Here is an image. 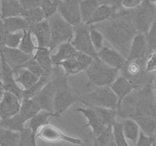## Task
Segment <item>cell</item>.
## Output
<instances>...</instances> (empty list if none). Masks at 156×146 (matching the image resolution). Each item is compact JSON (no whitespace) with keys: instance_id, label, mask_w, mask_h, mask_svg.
Here are the masks:
<instances>
[{"instance_id":"cell-11","label":"cell","mask_w":156,"mask_h":146,"mask_svg":"<svg viewBox=\"0 0 156 146\" xmlns=\"http://www.w3.org/2000/svg\"><path fill=\"white\" fill-rule=\"evenodd\" d=\"M36 138H41L44 141L51 143H57L59 141H67L75 145H84L81 139L73 138L64 134L61 129L52 125L46 124L39 129L36 134Z\"/></svg>"},{"instance_id":"cell-31","label":"cell","mask_w":156,"mask_h":146,"mask_svg":"<svg viewBox=\"0 0 156 146\" xmlns=\"http://www.w3.org/2000/svg\"><path fill=\"white\" fill-rule=\"evenodd\" d=\"M123 124V133L126 139L130 140L133 143V146L136 145L139 134H140V127L135 120L132 119H126Z\"/></svg>"},{"instance_id":"cell-20","label":"cell","mask_w":156,"mask_h":146,"mask_svg":"<svg viewBox=\"0 0 156 146\" xmlns=\"http://www.w3.org/2000/svg\"><path fill=\"white\" fill-rule=\"evenodd\" d=\"M37 41V47L49 48L51 43V29L48 19H44L39 23L29 28Z\"/></svg>"},{"instance_id":"cell-48","label":"cell","mask_w":156,"mask_h":146,"mask_svg":"<svg viewBox=\"0 0 156 146\" xmlns=\"http://www.w3.org/2000/svg\"><path fill=\"white\" fill-rule=\"evenodd\" d=\"M142 0H120V7L125 10H132L137 8Z\"/></svg>"},{"instance_id":"cell-45","label":"cell","mask_w":156,"mask_h":146,"mask_svg":"<svg viewBox=\"0 0 156 146\" xmlns=\"http://www.w3.org/2000/svg\"><path fill=\"white\" fill-rule=\"evenodd\" d=\"M154 138L151 136L145 135L142 131H140L139 139L135 146H152Z\"/></svg>"},{"instance_id":"cell-23","label":"cell","mask_w":156,"mask_h":146,"mask_svg":"<svg viewBox=\"0 0 156 146\" xmlns=\"http://www.w3.org/2000/svg\"><path fill=\"white\" fill-rule=\"evenodd\" d=\"M41 111L40 106L33 98H23L21 101L19 115L24 123L31 120Z\"/></svg>"},{"instance_id":"cell-39","label":"cell","mask_w":156,"mask_h":146,"mask_svg":"<svg viewBox=\"0 0 156 146\" xmlns=\"http://www.w3.org/2000/svg\"><path fill=\"white\" fill-rule=\"evenodd\" d=\"M61 0H41L40 8L44 12L46 18H48L58 12Z\"/></svg>"},{"instance_id":"cell-25","label":"cell","mask_w":156,"mask_h":146,"mask_svg":"<svg viewBox=\"0 0 156 146\" xmlns=\"http://www.w3.org/2000/svg\"><path fill=\"white\" fill-rule=\"evenodd\" d=\"M116 10V8L111 5H100L86 24L88 25H93L108 20L112 17Z\"/></svg>"},{"instance_id":"cell-43","label":"cell","mask_w":156,"mask_h":146,"mask_svg":"<svg viewBox=\"0 0 156 146\" xmlns=\"http://www.w3.org/2000/svg\"><path fill=\"white\" fill-rule=\"evenodd\" d=\"M20 68H27V69L29 70L31 72H32L33 74L37 75L39 78L41 76H42V75H45V74H48V73H46L45 71H44V69L40 66V65L37 63V62L34 59V58H31L30 60H28V62H25L24 65H22ZM49 75H50V74H49Z\"/></svg>"},{"instance_id":"cell-46","label":"cell","mask_w":156,"mask_h":146,"mask_svg":"<svg viewBox=\"0 0 156 146\" xmlns=\"http://www.w3.org/2000/svg\"><path fill=\"white\" fill-rule=\"evenodd\" d=\"M145 70L147 72H156V51L152 52L148 56L146 62Z\"/></svg>"},{"instance_id":"cell-6","label":"cell","mask_w":156,"mask_h":146,"mask_svg":"<svg viewBox=\"0 0 156 146\" xmlns=\"http://www.w3.org/2000/svg\"><path fill=\"white\" fill-rule=\"evenodd\" d=\"M147 60H126L125 65L119 69L121 75L125 77L132 84L137 88H141L146 83L153 81L154 77L149 75L145 70Z\"/></svg>"},{"instance_id":"cell-58","label":"cell","mask_w":156,"mask_h":146,"mask_svg":"<svg viewBox=\"0 0 156 146\" xmlns=\"http://www.w3.org/2000/svg\"><path fill=\"white\" fill-rule=\"evenodd\" d=\"M1 123H2V119H1V117H0V125H1Z\"/></svg>"},{"instance_id":"cell-10","label":"cell","mask_w":156,"mask_h":146,"mask_svg":"<svg viewBox=\"0 0 156 146\" xmlns=\"http://www.w3.org/2000/svg\"><path fill=\"white\" fill-rule=\"evenodd\" d=\"M62 79L63 77L51 79L33 98V99L40 106L41 111H45L54 114V98Z\"/></svg>"},{"instance_id":"cell-53","label":"cell","mask_w":156,"mask_h":146,"mask_svg":"<svg viewBox=\"0 0 156 146\" xmlns=\"http://www.w3.org/2000/svg\"><path fill=\"white\" fill-rule=\"evenodd\" d=\"M1 3H2V0H0V18L2 17V13H1Z\"/></svg>"},{"instance_id":"cell-16","label":"cell","mask_w":156,"mask_h":146,"mask_svg":"<svg viewBox=\"0 0 156 146\" xmlns=\"http://www.w3.org/2000/svg\"><path fill=\"white\" fill-rule=\"evenodd\" d=\"M21 101L14 94L5 91L0 101V117L2 120L16 115L20 111Z\"/></svg>"},{"instance_id":"cell-59","label":"cell","mask_w":156,"mask_h":146,"mask_svg":"<svg viewBox=\"0 0 156 146\" xmlns=\"http://www.w3.org/2000/svg\"><path fill=\"white\" fill-rule=\"evenodd\" d=\"M0 146H2V145H0Z\"/></svg>"},{"instance_id":"cell-7","label":"cell","mask_w":156,"mask_h":146,"mask_svg":"<svg viewBox=\"0 0 156 146\" xmlns=\"http://www.w3.org/2000/svg\"><path fill=\"white\" fill-rule=\"evenodd\" d=\"M80 101L90 107H101L117 110L118 98L110 86L97 87L92 92L83 94Z\"/></svg>"},{"instance_id":"cell-54","label":"cell","mask_w":156,"mask_h":146,"mask_svg":"<svg viewBox=\"0 0 156 146\" xmlns=\"http://www.w3.org/2000/svg\"><path fill=\"white\" fill-rule=\"evenodd\" d=\"M0 77H1V58H0Z\"/></svg>"},{"instance_id":"cell-34","label":"cell","mask_w":156,"mask_h":146,"mask_svg":"<svg viewBox=\"0 0 156 146\" xmlns=\"http://www.w3.org/2000/svg\"><path fill=\"white\" fill-rule=\"evenodd\" d=\"M21 16L26 21L30 27L41 22L44 19H47L44 15V12L40 7L33 9L23 10Z\"/></svg>"},{"instance_id":"cell-19","label":"cell","mask_w":156,"mask_h":146,"mask_svg":"<svg viewBox=\"0 0 156 146\" xmlns=\"http://www.w3.org/2000/svg\"><path fill=\"white\" fill-rule=\"evenodd\" d=\"M0 52L3 54L5 60L13 70L20 68L22 65L33 58V56L22 52L19 48H9L3 47Z\"/></svg>"},{"instance_id":"cell-21","label":"cell","mask_w":156,"mask_h":146,"mask_svg":"<svg viewBox=\"0 0 156 146\" xmlns=\"http://www.w3.org/2000/svg\"><path fill=\"white\" fill-rule=\"evenodd\" d=\"M51 50L48 47H37L35 52L33 55V58L37 62L40 66L44 69L48 74L52 75L55 71V65L51 60Z\"/></svg>"},{"instance_id":"cell-56","label":"cell","mask_w":156,"mask_h":146,"mask_svg":"<svg viewBox=\"0 0 156 146\" xmlns=\"http://www.w3.org/2000/svg\"><path fill=\"white\" fill-rule=\"evenodd\" d=\"M152 146H156V141H155V140H154V143H153Z\"/></svg>"},{"instance_id":"cell-41","label":"cell","mask_w":156,"mask_h":146,"mask_svg":"<svg viewBox=\"0 0 156 146\" xmlns=\"http://www.w3.org/2000/svg\"><path fill=\"white\" fill-rule=\"evenodd\" d=\"M90 39L94 49L96 51H100L103 47V34L96 28L94 25H90Z\"/></svg>"},{"instance_id":"cell-55","label":"cell","mask_w":156,"mask_h":146,"mask_svg":"<svg viewBox=\"0 0 156 146\" xmlns=\"http://www.w3.org/2000/svg\"><path fill=\"white\" fill-rule=\"evenodd\" d=\"M0 87H2V81H1V79H0Z\"/></svg>"},{"instance_id":"cell-40","label":"cell","mask_w":156,"mask_h":146,"mask_svg":"<svg viewBox=\"0 0 156 146\" xmlns=\"http://www.w3.org/2000/svg\"><path fill=\"white\" fill-rule=\"evenodd\" d=\"M36 139V135L33 133L29 127L24 128L23 130L21 132L20 142L19 146H37Z\"/></svg>"},{"instance_id":"cell-29","label":"cell","mask_w":156,"mask_h":146,"mask_svg":"<svg viewBox=\"0 0 156 146\" xmlns=\"http://www.w3.org/2000/svg\"><path fill=\"white\" fill-rule=\"evenodd\" d=\"M21 132L0 126V145L19 146Z\"/></svg>"},{"instance_id":"cell-44","label":"cell","mask_w":156,"mask_h":146,"mask_svg":"<svg viewBox=\"0 0 156 146\" xmlns=\"http://www.w3.org/2000/svg\"><path fill=\"white\" fill-rule=\"evenodd\" d=\"M147 41H148V51L151 54L152 52L156 51V20L150 27L148 33L146 34Z\"/></svg>"},{"instance_id":"cell-49","label":"cell","mask_w":156,"mask_h":146,"mask_svg":"<svg viewBox=\"0 0 156 146\" xmlns=\"http://www.w3.org/2000/svg\"><path fill=\"white\" fill-rule=\"evenodd\" d=\"M7 31L5 29L4 22L2 18H0V50L5 47V38L6 36Z\"/></svg>"},{"instance_id":"cell-17","label":"cell","mask_w":156,"mask_h":146,"mask_svg":"<svg viewBox=\"0 0 156 146\" xmlns=\"http://www.w3.org/2000/svg\"><path fill=\"white\" fill-rule=\"evenodd\" d=\"M97 57L112 68L120 69L126 62V59L115 48L103 47L97 52Z\"/></svg>"},{"instance_id":"cell-1","label":"cell","mask_w":156,"mask_h":146,"mask_svg":"<svg viewBox=\"0 0 156 146\" xmlns=\"http://www.w3.org/2000/svg\"><path fill=\"white\" fill-rule=\"evenodd\" d=\"M118 116L132 119L141 131L153 137L156 131V104L153 94V81L135 89L122 102Z\"/></svg>"},{"instance_id":"cell-38","label":"cell","mask_w":156,"mask_h":146,"mask_svg":"<svg viewBox=\"0 0 156 146\" xmlns=\"http://www.w3.org/2000/svg\"><path fill=\"white\" fill-rule=\"evenodd\" d=\"M123 124L115 121L112 124V133H113L114 141L116 146H129L125 135L123 133Z\"/></svg>"},{"instance_id":"cell-3","label":"cell","mask_w":156,"mask_h":146,"mask_svg":"<svg viewBox=\"0 0 156 146\" xmlns=\"http://www.w3.org/2000/svg\"><path fill=\"white\" fill-rule=\"evenodd\" d=\"M119 69L109 66L98 57L93 59L90 65L85 70L88 85L95 87L109 86L119 76Z\"/></svg>"},{"instance_id":"cell-4","label":"cell","mask_w":156,"mask_h":146,"mask_svg":"<svg viewBox=\"0 0 156 146\" xmlns=\"http://www.w3.org/2000/svg\"><path fill=\"white\" fill-rule=\"evenodd\" d=\"M126 12L136 31L145 34L156 20V8L150 0H142L137 8Z\"/></svg>"},{"instance_id":"cell-8","label":"cell","mask_w":156,"mask_h":146,"mask_svg":"<svg viewBox=\"0 0 156 146\" xmlns=\"http://www.w3.org/2000/svg\"><path fill=\"white\" fill-rule=\"evenodd\" d=\"M80 99V96L76 94L67 84V76L63 77V79L55 93L54 98V115L60 117L69 107L76 101Z\"/></svg>"},{"instance_id":"cell-57","label":"cell","mask_w":156,"mask_h":146,"mask_svg":"<svg viewBox=\"0 0 156 146\" xmlns=\"http://www.w3.org/2000/svg\"><path fill=\"white\" fill-rule=\"evenodd\" d=\"M93 146H98V145H97V144H96V143L94 142V145H93Z\"/></svg>"},{"instance_id":"cell-37","label":"cell","mask_w":156,"mask_h":146,"mask_svg":"<svg viewBox=\"0 0 156 146\" xmlns=\"http://www.w3.org/2000/svg\"><path fill=\"white\" fill-rule=\"evenodd\" d=\"M24 124H25V123L22 121L19 113V114L13 116V117L2 120V123H1L0 126L21 132L25 128L24 127Z\"/></svg>"},{"instance_id":"cell-30","label":"cell","mask_w":156,"mask_h":146,"mask_svg":"<svg viewBox=\"0 0 156 146\" xmlns=\"http://www.w3.org/2000/svg\"><path fill=\"white\" fill-rule=\"evenodd\" d=\"M7 32L15 33L29 29L30 26L22 16L7 18L2 19Z\"/></svg>"},{"instance_id":"cell-27","label":"cell","mask_w":156,"mask_h":146,"mask_svg":"<svg viewBox=\"0 0 156 146\" xmlns=\"http://www.w3.org/2000/svg\"><path fill=\"white\" fill-rule=\"evenodd\" d=\"M14 72L17 75L16 78V82L19 83L22 85V88L23 90L30 88L39 79V77L25 68H17L14 70Z\"/></svg>"},{"instance_id":"cell-42","label":"cell","mask_w":156,"mask_h":146,"mask_svg":"<svg viewBox=\"0 0 156 146\" xmlns=\"http://www.w3.org/2000/svg\"><path fill=\"white\" fill-rule=\"evenodd\" d=\"M23 37V31L15 33L7 32L5 38V47L9 48H19Z\"/></svg>"},{"instance_id":"cell-18","label":"cell","mask_w":156,"mask_h":146,"mask_svg":"<svg viewBox=\"0 0 156 146\" xmlns=\"http://www.w3.org/2000/svg\"><path fill=\"white\" fill-rule=\"evenodd\" d=\"M110 88L118 98V107L117 112L119 111L121 104L123 100L135 89L138 88L136 85L132 84L122 75H119L116 79L110 85Z\"/></svg>"},{"instance_id":"cell-15","label":"cell","mask_w":156,"mask_h":146,"mask_svg":"<svg viewBox=\"0 0 156 146\" xmlns=\"http://www.w3.org/2000/svg\"><path fill=\"white\" fill-rule=\"evenodd\" d=\"M149 55L146 34L144 33L138 32L132 41L129 53L126 60H139V59L147 60Z\"/></svg>"},{"instance_id":"cell-36","label":"cell","mask_w":156,"mask_h":146,"mask_svg":"<svg viewBox=\"0 0 156 146\" xmlns=\"http://www.w3.org/2000/svg\"><path fill=\"white\" fill-rule=\"evenodd\" d=\"M19 49L26 54L31 55V56L34 55L37 47L33 42L32 33L30 29L23 31V37L19 44Z\"/></svg>"},{"instance_id":"cell-52","label":"cell","mask_w":156,"mask_h":146,"mask_svg":"<svg viewBox=\"0 0 156 146\" xmlns=\"http://www.w3.org/2000/svg\"><path fill=\"white\" fill-rule=\"evenodd\" d=\"M150 1H151V2H152L153 5H154V7H155V8H156V0H150Z\"/></svg>"},{"instance_id":"cell-33","label":"cell","mask_w":156,"mask_h":146,"mask_svg":"<svg viewBox=\"0 0 156 146\" xmlns=\"http://www.w3.org/2000/svg\"><path fill=\"white\" fill-rule=\"evenodd\" d=\"M100 5L98 0H80V11L82 24H86L89 21Z\"/></svg>"},{"instance_id":"cell-50","label":"cell","mask_w":156,"mask_h":146,"mask_svg":"<svg viewBox=\"0 0 156 146\" xmlns=\"http://www.w3.org/2000/svg\"><path fill=\"white\" fill-rule=\"evenodd\" d=\"M153 94H154V98L156 104V75L153 79Z\"/></svg>"},{"instance_id":"cell-5","label":"cell","mask_w":156,"mask_h":146,"mask_svg":"<svg viewBox=\"0 0 156 146\" xmlns=\"http://www.w3.org/2000/svg\"><path fill=\"white\" fill-rule=\"evenodd\" d=\"M47 19L51 29L49 50L52 51L60 44L71 41L73 37V27L64 20L58 12Z\"/></svg>"},{"instance_id":"cell-24","label":"cell","mask_w":156,"mask_h":146,"mask_svg":"<svg viewBox=\"0 0 156 146\" xmlns=\"http://www.w3.org/2000/svg\"><path fill=\"white\" fill-rule=\"evenodd\" d=\"M70 41H67V42L60 44L58 46V52L55 55H51V60L54 65H55L58 62L67 60V59L73 57L77 53L78 51L72 45Z\"/></svg>"},{"instance_id":"cell-12","label":"cell","mask_w":156,"mask_h":146,"mask_svg":"<svg viewBox=\"0 0 156 146\" xmlns=\"http://www.w3.org/2000/svg\"><path fill=\"white\" fill-rule=\"evenodd\" d=\"M94 58L81 52H77L75 56L67 60L57 63L55 66H61L66 72V76L74 75L85 71L92 62Z\"/></svg>"},{"instance_id":"cell-32","label":"cell","mask_w":156,"mask_h":146,"mask_svg":"<svg viewBox=\"0 0 156 146\" xmlns=\"http://www.w3.org/2000/svg\"><path fill=\"white\" fill-rule=\"evenodd\" d=\"M54 117H55L54 114L45 111H41L37 115L30 120L29 128L31 129L33 133L36 135L39 129L44 125L48 124L50 120Z\"/></svg>"},{"instance_id":"cell-13","label":"cell","mask_w":156,"mask_h":146,"mask_svg":"<svg viewBox=\"0 0 156 146\" xmlns=\"http://www.w3.org/2000/svg\"><path fill=\"white\" fill-rule=\"evenodd\" d=\"M1 58V77L0 79L2 81V87L5 91L11 92L18 97L19 100H22V92L23 89L17 85L16 78H14V70L12 68L5 60L3 54L0 52Z\"/></svg>"},{"instance_id":"cell-47","label":"cell","mask_w":156,"mask_h":146,"mask_svg":"<svg viewBox=\"0 0 156 146\" xmlns=\"http://www.w3.org/2000/svg\"><path fill=\"white\" fill-rule=\"evenodd\" d=\"M23 10H29L41 6V0H19Z\"/></svg>"},{"instance_id":"cell-9","label":"cell","mask_w":156,"mask_h":146,"mask_svg":"<svg viewBox=\"0 0 156 146\" xmlns=\"http://www.w3.org/2000/svg\"><path fill=\"white\" fill-rule=\"evenodd\" d=\"M90 29V25L87 24H81L73 27V37L70 42L77 51L95 59L97 58V52L91 42Z\"/></svg>"},{"instance_id":"cell-35","label":"cell","mask_w":156,"mask_h":146,"mask_svg":"<svg viewBox=\"0 0 156 146\" xmlns=\"http://www.w3.org/2000/svg\"><path fill=\"white\" fill-rule=\"evenodd\" d=\"M51 78V75H49V74H45V75L40 77L38 81L34 85H32L30 88L27 89V90H23V92H22V99L23 98H34L43 88V87L50 81Z\"/></svg>"},{"instance_id":"cell-14","label":"cell","mask_w":156,"mask_h":146,"mask_svg":"<svg viewBox=\"0 0 156 146\" xmlns=\"http://www.w3.org/2000/svg\"><path fill=\"white\" fill-rule=\"evenodd\" d=\"M80 0H61L58 12L73 27L82 24L80 11Z\"/></svg>"},{"instance_id":"cell-26","label":"cell","mask_w":156,"mask_h":146,"mask_svg":"<svg viewBox=\"0 0 156 146\" xmlns=\"http://www.w3.org/2000/svg\"><path fill=\"white\" fill-rule=\"evenodd\" d=\"M23 8L21 5L19 0H2L1 3V18L21 16Z\"/></svg>"},{"instance_id":"cell-22","label":"cell","mask_w":156,"mask_h":146,"mask_svg":"<svg viewBox=\"0 0 156 146\" xmlns=\"http://www.w3.org/2000/svg\"><path fill=\"white\" fill-rule=\"evenodd\" d=\"M77 112H80L85 116L87 119V124L86 126H90L92 129V132L94 137H97L106 129V126L101 123L100 119L98 118L97 115L96 114L95 111L93 108H82L79 107L76 110Z\"/></svg>"},{"instance_id":"cell-2","label":"cell","mask_w":156,"mask_h":146,"mask_svg":"<svg viewBox=\"0 0 156 146\" xmlns=\"http://www.w3.org/2000/svg\"><path fill=\"white\" fill-rule=\"evenodd\" d=\"M93 25L103 34L105 39L115 50L127 59L132 41L138 32L130 22L125 9L119 8L110 18Z\"/></svg>"},{"instance_id":"cell-28","label":"cell","mask_w":156,"mask_h":146,"mask_svg":"<svg viewBox=\"0 0 156 146\" xmlns=\"http://www.w3.org/2000/svg\"><path fill=\"white\" fill-rule=\"evenodd\" d=\"M93 108L95 111L96 114L101 121V123L106 127L109 126H112L115 122V117L118 115L117 110L106 107H90Z\"/></svg>"},{"instance_id":"cell-51","label":"cell","mask_w":156,"mask_h":146,"mask_svg":"<svg viewBox=\"0 0 156 146\" xmlns=\"http://www.w3.org/2000/svg\"><path fill=\"white\" fill-rule=\"evenodd\" d=\"M4 93H5V90H4L3 87H0V101L2 100V97H3Z\"/></svg>"}]
</instances>
